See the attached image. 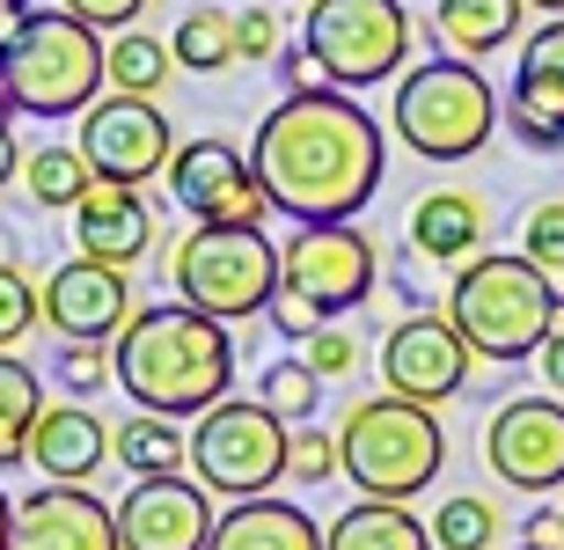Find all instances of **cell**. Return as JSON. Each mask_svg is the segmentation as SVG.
I'll return each instance as SVG.
<instances>
[{
	"label": "cell",
	"instance_id": "obj_2",
	"mask_svg": "<svg viewBox=\"0 0 564 550\" xmlns=\"http://www.w3.org/2000/svg\"><path fill=\"white\" fill-rule=\"evenodd\" d=\"M110 375L132 411L206 419L220 397H235V331L191 301H147L110 338Z\"/></svg>",
	"mask_w": 564,
	"mask_h": 550
},
{
	"label": "cell",
	"instance_id": "obj_26",
	"mask_svg": "<svg viewBox=\"0 0 564 550\" xmlns=\"http://www.w3.org/2000/svg\"><path fill=\"white\" fill-rule=\"evenodd\" d=\"M88 184H96V170H88V154L74 148V140H44V148L22 154V191H30V206H44V213H74Z\"/></svg>",
	"mask_w": 564,
	"mask_h": 550
},
{
	"label": "cell",
	"instance_id": "obj_32",
	"mask_svg": "<svg viewBox=\"0 0 564 550\" xmlns=\"http://www.w3.org/2000/svg\"><path fill=\"white\" fill-rule=\"evenodd\" d=\"M30 323H44V287H30L22 257H0V353H15Z\"/></svg>",
	"mask_w": 564,
	"mask_h": 550
},
{
	"label": "cell",
	"instance_id": "obj_28",
	"mask_svg": "<svg viewBox=\"0 0 564 550\" xmlns=\"http://www.w3.org/2000/svg\"><path fill=\"white\" fill-rule=\"evenodd\" d=\"M44 419V381L37 367H22L15 353H0V470L30 463V433Z\"/></svg>",
	"mask_w": 564,
	"mask_h": 550
},
{
	"label": "cell",
	"instance_id": "obj_20",
	"mask_svg": "<svg viewBox=\"0 0 564 550\" xmlns=\"http://www.w3.org/2000/svg\"><path fill=\"white\" fill-rule=\"evenodd\" d=\"M110 433L118 425H104L88 403H44L37 433H30V463L44 470V485H88L104 463H118Z\"/></svg>",
	"mask_w": 564,
	"mask_h": 550
},
{
	"label": "cell",
	"instance_id": "obj_45",
	"mask_svg": "<svg viewBox=\"0 0 564 550\" xmlns=\"http://www.w3.org/2000/svg\"><path fill=\"white\" fill-rule=\"evenodd\" d=\"M15 110V82H8V66H0V118Z\"/></svg>",
	"mask_w": 564,
	"mask_h": 550
},
{
	"label": "cell",
	"instance_id": "obj_44",
	"mask_svg": "<svg viewBox=\"0 0 564 550\" xmlns=\"http://www.w3.org/2000/svg\"><path fill=\"white\" fill-rule=\"evenodd\" d=\"M8 529H15V499L0 492V550H8Z\"/></svg>",
	"mask_w": 564,
	"mask_h": 550
},
{
	"label": "cell",
	"instance_id": "obj_22",
	"mask_svg": "<svg viewBox=\"0 0 564 550\" xmlns=\"http://www.w3.org/2000/svg\"><path fill=\"white\" fill-rule=\"evenodd\" d=\"M206 550H330V529H323L308 507L264 492V499H235V507L220 514V529H213Z\"/></svg>",
	"mask_w": 564,
	"mask_h": 550
},
{
	"label": "cell",
	"instance_id": "obj_29",
	"mask_svg": "<svg viewBox=\"0 0 564 550\" xmlns=\"http://www.w3.org/2000/svg\"><path fill=\"white\" fill-rule=\"evenodd\" d=\"M110 88L118 96H162L169 74H176V52H169V37H147V30H118L110 37Z\"/></svg>",
	"mask_w": 564,
	"mask_h": 550
},
{
	"label": "cell",
	"instance_id": "obj_17",
	"mask_svg": "<svg viewBox=\"0 0 564 550\" xmlns=\"http://www.w3.org/2000/svg\"><path fill=\"white\" fill-rule=\"evenodd\" d=\"M8 550H126L118 543V507H104L88 485H37L15 499Z\"/></svg>",
	"mask_w": 564,
	"mask_h": 550
},
{
	"label": "cell",
	"instance_id": "obj_36",
	"mask_svg": "<svg viewBox=\"0 0 564 550\" xmlns=\"http://www.w3.org/2000/svg\"><path fill=\"white\" fill-rule=\"evenodd\" d=\"M550 279H564V198H543V206L528 213V242H521Z\"/></svg>",
	"mask_w": 564,
	"mask_h": 550
},
{
	"label": "cell",
	"instance_id": "obj_15",
	"mask_svg": "<svg viewBox=\"0 0 564 550\" xmlns=\"http://www.w3.org/2000/svg\"><path fill=\"white\" fill-rule=\"evenodd\" d=\"M220 529V507L198 477H140L118 499V543L126 550H206Z\"/></svg>",
	"mask_w": 564,
	"mask_h": 550
},
{
	"label": "cell",
	"instance_id": "obj_5",
	"mask_svg": "<svg viewBox=\"0 0 564 550\" xmlns=\"http://www.w3.org/2000/svg\"><path fill=\"white\" fill-rule=\"evenodd\" d=\"M337 447H345V477L359 485V499H419L447 463V433H440L433 403L389 397V389L345 403Z\"/></svg>",
	"mask_w": 564,
	"mask_h": 550
},
{
	"label": "cell",
	"instance_id": "obj_41",
	"mask_svg": "<svg viewBox=\"0 0 564 550\" xmlns=\"http://www.w3.org/2000/svg\"><path fill=\"white\" fill-rule=\"evenodd\" d=\"M535 360H543V381H550V389H557V397H564V323H557V331H550V345H543V353H535Z\"/></svg>",
	"mask_w": 564,
	"mask_h": 550
},
{
	"label": "cell",
	"instance_id": "obj_8",
	"mask_svg": "<svg viewBox=\"0 0 564 550\" xmlns=\"http://www.w3.org/2000/svg\"><path fill=\"white\" fill-rule=\"evenodd\" d=\"M286 447L293 425L264 397H220L191 425V477L213 499H264L286 477Z\"/></svg>",
	"mask_w": 564,
	"mask_h": 550
},
{
	"label": "cell",
	"instance_id": "obj_43",
	"mask_svg": "<svg viewBox=\"0 0 564 550\" xmlns=\"http://www.w3.org/2000/svg\"><path fill=\"white\" fill-rule=\"evenodd\" d=\"M22 15H30V0H0V37H8V30H15Z\"/></svg>",
	"mask_w": 564,
	"mask_h": 550
},
{
	"label": "cell",
	"instance_id": "obj_37",
	"mask_svg": "<svg viewBox=\"0 0 564 550\" xmlns=\"http://www.w3.org/2000/svg\"><path fill=\"white\" fill-rule=\"evenodd\" d=\"M301 360H308V367H315L323 381H345V375L359 367V345L345 338V331H315V338L301 345Z\"/></svg>",
	"mask_w": 564,
	"mask_h": 550
},
{
	"label": "cell",
	"instance_id": "obj_33",
	"mask_svg": "<svg viewBox=\"0 0 564 550\" xmlns=\"http://www.w3.org/2000/svg\"><path fill=\"white\" fill-rule=\"evenodd\" d=\"M286 477L293 485H330V477H345V447H337V433H323V425H293V447H286Z\"/></svg>",
	"mask_w": 564,
	"mask_h": 550
},
{
	"label": "cell",
	"instance_id": "obj_39",
	"mask_svg": "<svg viewBox=\"0 0 564 550\" xmlns=\"http://www.w3.org/2000/svg\"><path fill=\"white\" fill-rule=\"evenodd\" d=\"M272 331H279V338H301V345H308L315 331H323V316H315L301 294H286V287H279V301H272Z\"/></svg>",
	"mask_w": 564,
	"mask_h": 550
},
{
	"label": "cell",
	"instance_id": "obj_46",
	"mask_svg": "<svg viewBox=\"0 0 564 550\" xmlns=\"http://www.w3.org/2000/svg\"><path fill=\"white\" fill-rule=\"evenodd\" d=\"M528 8H535V15H564V0H528Z\"/></svg>",
	"mask_w": 564,
	"mask_h": 550
},
{
	"label": "cell",
	"instance_id": "obj_27",
	"mask_svg": "<svg viewBox=\"0 0 564 550\" xmlns=\"http://www.w3.org/2000/svg\"><path fill=\"white\" fill-rule=\"evenodd\" d=\"M169 52H176L184 74H220V66H235L242 60V52H235V8H220V0L184 8L176 30H169Z\"/></svg>",
	"mask_w": 564,
	"mask_h": 550
},
{
	"label": "cell",
	"instance_id": "obj_7",
	"mask_svg": "<svg viewBox=\"0 0 564 550\" xmlns=\"http://www.w3.org/2000/svg\"><path fill=\"white\" fill-rule=\"evenodd\" d=\"M169 287H176V301H191V309H206V316H220V323L272 316L279 242L264 228H213V220H191V235L169 250Z\"/></svg>",
	"mask_w": 564,
	"mask_h": 550
},
{
	"label": "cell",
	"instance_id": "obj_25",
	"mask_svg": "<svg viewBox=\"0 0 564 550\" xmlns=\"http://www.w3.org/2000/svg\"><path fill=\"white\" fill-rule=\"evenodd\" d=\"M110 455L126 463V477H184L191 470V433L184 419H162V411H132L118 433H110Z\"/></svg>",
	"mask_w": 564,
	"mask_h": 550
},
{
	"label": "cell",
	"instance_id": "obj_42",
	"mask_svg": "<svg viewBox=\"0 0 564 550\" xmlns=\"http://www.w3.org/2000/svg\"><path fill=\"white\" fill-rule=\"evenodd\" d=\"M15 170H22V148H15V132H8V118H0V191L15 184Z\"/></svg>",
	"mask_w": 564,
	"mask_h": 550
},
{
	"label": "cell",
	"instance_id": "obj_34",
	"mask_svg": "<svg viewBox=\"0 0 564 550\" xmlns=\"http://www.w3.org/2000/svg\"><path fill=\"white\" fill-rule=\"evenodd\" d=\"M52 375L74 389V397H88V389H104L110 375V345L104 338H59V353H52Z\"/></svg>",
	"mask_w": 564,
	"mask_h": 550
},
{
	"label": "cell",
	"instance_id": "obj_47",
	"mask_svg": "<svg viewBox=\"0 0 564 550\" xmlns=\"http://www.w3.org/2000/svg\"><path fill=\"white\" fill-rule=\"evenodd\" d=\"M513 550H564V543H543V536H528V543H513Z\"/></svg>",
	"mask_w": 564,
	"mask_h": 550
},
{
	"label": "cell",
	"instance_id": "obj_1",
	"mask_svg": "<svg viewBox=\"0 0 564 550\" xmlns=\"http://www.w3.org/2000/svg\"><path fill=\"white\" fill-rule=\"evenodd\" d=\"M257 184L286 220H352L389 176V132L352 88H301L264 110L250 140Z\"/></svg>",
	"mask_w": 564,
	"mask_h": 550
},
{
	"label": "cell",
	"instance_id": "obj_30",
	"mask_svg": "<svg viewBox=\"0 0 564 550\" xmlns=\"http://www.w3.org/2000/svg\"><path fill=\"white\" fill-rule=\"evenodd\" d=\"M257 397L272 403L286 425H315V403H323V375H315V367L293 353V360H272L264 375H257Z\"/></svg>",
	"mask_w": 564,
	"mask_h": 550
},
{
	"label": "cell",
	"instance_id": "obj_16",
	"mask_svg": "<svg viewBox=\"0 0 564 550\" xmlns=\"http://www.w3.org/2000/svg\"><path fill=\"white\" fill-rule=\"evenodd\" d=\"M132 272L126 265H96V257H66L59 272L44 279V323L59 338H118L132 323Z\"/></svg>",
	"mask_w": 564,
	"mask_h": 550
},
{
	"label": "cell",
	"instance_id": "obj_35",
	"mask_svg": "<svg viewBox=\"0 0 564 550\" xmlns=\"http://www.w3.org/2000/svg\"><path fill=\"white\" fill-rule=\"evenodd\" d=\"M235 52H242L250 66L286 52V22H279L272 0H257V8H235Z\"/></svg>",
	"mask_w": 564,
	"mask_h": 550
},
{
	"label": "cell",
	"instance_id": "obj_3",
	"mask_svg": "<svg viewBox=\"0 0 564 550\" xmlns=\"http://www.w3.org/2000/svg\"><path fill=\"white\" fill-rule=\"evenodd\" d=\"M447 323L491 367H521L564 323V287L528 250H484L447 279Z\"/></svg>",
	"mask_w": 564,
	"mask_h": 550
},
{
	"label": "cell",
	"instance_id": "obj_18",
	"mask_svg": "<svg viewBox=\"0 0 564 550\" xmlns=\"http://www.w3.org/2000/svg\"><path fill=\"white\" fill-rule=\"evenodd\" d=\"M506 118H513V132H521V148H535V154L564 148V15H550L543 30L521 44Z\"/></svg>",
	"mask_w": 564,
	"mask_h": 550
},
{
	"label": "cell",
	"instance_id": "obj_11",
	"mask_svg": "<svg viewBox=\"0 0 564 550\" xmlns=\"http://www.w3.org/2000/svg\"><path fill=\"white\" fill-rule=\"evenodd\" d=\"M169 198L191 220H213V228H264L272 220V198L257 184V162L235 140H220V132L176 140V154H169Z\"/></svg>",
	"mask_w": 564,
	"mask_h": 550
},
{
	"label": "cell",
	"instance_id": "obj_12",
	"mask_svg": "<svg viewBox=\"0 0 564 550\" xmlns=\"http://www.w3.org/2000/svg\"><path fill=\"white\" fill-rule=\"evenodd\" d=\"M469 367H477V353H469V338H462L455 323H447V309H411V316L381 338V389L389 397H411V403H447L469 389Z\"/></svg>",
	"mask_w": 564,
	"mask_h": 550
},
{
	"label": "cell",
	"instance_id": "obj_6",
	"mask_svg": "<svg viewBox=\"0 0 564 550\" xmlns=\"http://www.w3.org/2000/svg\"><path fill=\"white\" fill-rule=\"evenodd\" d=\"M389 126H397V140L419 154V162H469V154H484V140L499 132V96H491L477 60L440 52V60H425V66H403Z\"/></svg>",
	"mask_w": 564,
	"mask_h": 550
},
{
	"label": "cell",
	"instance_id": "obj_31",
	"mask_svg": "<svg viewBox=\"0 0 564 550\" xmlns=\"http://www.w3.org/2000/svg\"><path fill=\"white\" fill-rule=\"evenodd\" d=\"M433 543H440V550H499V507H491V499H477V492L440 499Z\"/></svg>",
	"mask_w": 564,
	"mask_h": 550
},
{
	"label": "cell",
	"instance_id": "obj_10",
	"mask_svg": "<svg viewBox=\"0 0 564 550\" xmlns=\"http://www.w3.org/2000/svg\"><path fill=\"white\" fill-rule=\"evenodd\" d=\"M381 250L359 220H293V235L279 242V287L301 294L315 316H352L375 294Z\"/></svg>",
	"mask_w": 564,
	"mask_h": 550
},
{
	"label": "cell",
	"instance_id": "obj_23",
	"mask_svg": "<svg viewBox=\"0 0 564 550\" xmlns=\"http://www.w3.org/2000/svg\"><path fill=\"white\" fill-rule=\"evenodd\" d=\"M528 0H433V37L455 52V60H491L499 44L521 37Z\"/></svg>",
	"mask_w": 564,
	"mask_h": 550
},
{
	"label": "cell",
	"instance_id": "obj_9",
	"mask_svg": "<svg viewBox=\"0 0 564 550\" xmlns=\"http://www.w3.org/2000/svg\"><path fill=\"white\" fill-rule=\"evenodd\" d=\"M301 44L315 52L330 88H375V82H403L411 60V15L403 0H308V30Z\"/></svg>",
	"mask_w": 564,
	"mask_h": 550
},
{
	"label": "cell",
	"instance_id": "obj_48",
	"mask_svg": "<svg viewBox=\"0 0 564 550\" xmlns=\"http://www.w3.org/2000/svg\"><path fill=\"white\" fill-rule=\"evenodd\" d=\"M557 543H564V514H557Z\"/></svg>",
	"mask_w": 564,
	"mask_h": 550
},
{
	"label": "cell",
	"instance_id": "obj_21",
	"mask_svg": "<svg viewBox=\"0 0 564 550\" xmlns=\"http://www.w3.org/2000/svg\"><path fill=\"white\" fill-rule=\"evenodd\" d=\"M484 242H491V213H484L477 191H425L419 206H411V250L425 257V265H447V272H462L469 257H484Z\"/></svg>",
	"mask_w": 564,
	"mask_h": 550
},
{
	"label": "cell",
	"instance_id": "obj_49",
	"mask_svg": "<svg viewBox=\"0 0 564 550\" xmlns=\"http://www.w3.org/2000/svg\"><path fill=\"white\" fill-rule=\"evenodd\" d=\"M293 8H308V0H293Z\"/></svg>",
	"mask_w": 564,
	"mask_h": 550
},
{
	"label": "cell",
	"instance_id": "obj_40",
	"mask_svg": "<svg viewBox=\"0 0 564 550\" xmlns=\"http://www.w3.org/2000/svg\"><path fill=\"white\" fill-rule=\"evenodd\" d=\"M279 74H286V96H301V88H330L323 82V66H315L308 44H293V52H279Z\"/></svg>",
	"mask_w": 564,
	"mask_h": 550
},
{
	"label": "cell",
	"instance_id": "obj_38",
	"mask_svg": "<svg viewBox=\"0 0 564 550\" xmlns=\"http://www.w3.org/2000/svg\"><path fill=\"white\" fill-rule=\"evenodd\" d=\"M59 8H74V15H82L88 30H104V37L140 30V15H147V0H59Z\"/></svg>",
	"mask_w": 564,
	"mask_h": 550
},
{
	"label": "cell",
	"instance_id": "obj_19",
	"mask_svg": "<svg viewBox=\"0 0 564 550\" xmlns=\"http://www.w3.org/2000/svg\"><path fill=\"white\" fill-rule=\"evenodd\" d=\"M74 257H96V265H140L147 250H154V213H147L140 184H110V176H96V184L82 191V206H74Z\"/></svg>",
	"mask_w": 564,
	"mask_h": 550
},
{
	"label": "cell",
	"instance_id": "obj_13",
	"mask_svg": "<svg viewBox=\"0 0 564 550\" xmlns=\"http://www.w3.org/2000/svg\"><path fill=\"white\" fill-rule=\"evenodd\" d=\"M88 170L110 176V184H147V176H169V154H176V126L162 118L154 96H118L110 88L104 104L82 110V140Z\"/></svg>",
	"mask_w": 564,
	"mask_h": 550
},
{
	"label": "cell",
	"instance_id": "obj_14",
	"mask_svg": "<svg viewBox=\"0 0 564 550\" xmlns=\"http://www.w3.org/2000/svg\"><path fill=\"white\" fill-rule=\"evenodd\" d=\"M484 463L513 492L564 485V397H506L484 425Z\"/></svg>",
	"mask_w": 564,
	"mask_h": 550
},
{
	"label": "cell",
	"instance_id": "obj_24",
	"mask_svg": "<svg viewBox=\"0 0 564 550\" xmlns=\"http://www.w3.org/2000/svg\"><path fill=\"white\" fill-rule=\"evenodd\" d=\"M330 550H440L433 521L411 514V499H352L330 521Z\"/></svg>",
	"mask_w": 564,
	"mask_h": 550
},
{
	"label": "cell",
	"instance_id": "obj_4",
	"mask_svg": "<svg viewBox=\"0 0 564 550\" xmlns=\"http://www.w3.org/2000/svg\"><path fill=\"white\" fill-rule=\"evenodd\" d=\"M104 60H110V37L88 30L74 8H30L0 37L15 110H30V118H82L88 104H104V82H110Z\"/></svg>",
	"mask_w": 564,
	"mask_h": 550
}]
</instances>
